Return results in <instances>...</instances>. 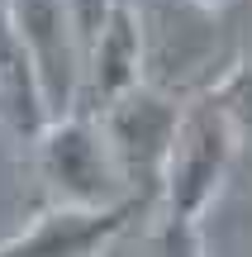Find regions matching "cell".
<instances>
[{"instance_id":"6da1fadb","label":"cell","mask_w":252,"mask_h":257,"mask_svg":"<svg viewBox=\"0 0 252 257\" xmlns=\"http://www.w3.org/2000/svg\"><path fill=\"white\" fill-rule=\"evenodd\" d=\"M143 34V86H157L171 100L209 95L238 67L224 10L200 0H152L133 10Z\"/></svg>"},{"instance_id":"7a4b0ae2","label":"cell","mask_w":252,"mask_h":257,"mask_svg":"<svg viewBox=\"0 0 252 257\" xmlns=\"http://www.w3.org/2000/svg\"><path fill=\"white\" fill-rule=\"evenodd\" d=\"M238 162V143H233V124H228L219 95H195L181 105V124H176V143L167 157V181H162V214L176 219H205V210L214 205L219 186L228 181Z\"/></svg>"},{"instance_id":"3957f363","label":"cell","mask_w":252,"mask_h":257,"mask_svg":"<svg viewBox=\"0 0 252 257\" xmlns=\"http://www.w3.org/2000/svg\"><path fill=\"white\" fill-rule=\"evenodd\" d=\"M38 176L53 191V205H81V210H105V205L133 200L124 186L114 153L105 143V128L95 114L72 110L62 119H48L34 134Z\"/></svg>"},{"instance_id":"277c9868","label":"cell","mask_w":252,"mask_h":257,"mask_svg":"<svg viewBox=\"0 0 252 257\" xmlns=\"http://www.w3.org/2000/svg\"><path fill=\"white\" fill-rule=\"evenodd\" d=\"M95 119L105 128V143L114 153V167H119L129 195L148 210H157L162 181H167V157L181 124V100L162 95L157 86H133L129 95L95 110Z\"/></svg>"},{"instance_id":"5b68a950","label":"cell","mask_w":252,"mask_h":257,"mask_svg":"<svg viewBox=\"0 0 252 257\" xmlns=\"http://www.w3.org/2000/svg\"><path fill=\"white\" fill-rule=\"evenodd\" d=\"M10 19H15L24 53L34 62L38 91H43L48 119L81 110V76H86V43L76 34L72 15L62 0H5Z\"/></svg>"},{"instance_id":"8992f818","label":"cell","mask_w":252,"mask_h":257,"mask_svg":"<svg viewBox=\"0 0 252 257\" xmlns=\"http://www.w3.org/2000/svg\"><path fill=\"white\" fill-rule=\"evenodd\" d=\"M143 210L148 205H138V200L105 205V210L53 205L29 229H19L15 238L0 243V257H100Z\"/></svg>"},{"instance_id":"52a82bcc","label":"cell","mask_w":252,"mask_h":257,"mask_svg":"<svg viewBox=\"0 0 252 257\" xmlns=\"http://www.w3.org/2000/svg\"><path fill=\"white\" fill-rule=\"evenodd\" d=\"M133 86H143V34L138 15L124 5L110 10V19L100 24V34L86 48V76H81V110L95 114L110 100L129 95Z\"/></svg>"},{"instance_id":"ba28073f","label":"cell","mask_w":252,"mask_h":257,"mask_svg":"<svg viewBox=\"0 0 252 257\" xmlns=\"http://www.w3.org/2000/svg\"><path fill=\"white\" fill-rule=\"evenodd\" d=\"M0 114L19 138H34L48 124V105H43V91H38L34 62L24 53V38H19L5 0H0Z\"/></svg>"},{"instance_id":"9c48e42d","label":"cell","mask_w":252,"mask_h":257,"mask_svg":"<svg viewBox=\"0 0 252 257\" xmlns=\"http://www.w3.org/2000/svg\"><path fill=\"white\" fill-rule=\"evenodd\" d=\"M62 5H67V15H72L76 34H81V43L91 48V38L100 34V24H105V19H110L114 0H62Z\"/></svg>"},{"instance_id":"30bf717a","label":"cell","mask_w":252,"mask_h":257,"mask_svg":"<svg viewBox=\"0 0 252 257\" xmlns=\"http://www.w3.org/2000/svg\"><path fill=\"white\" fill-rule=\"evenodd\" d=\"M114 5H124V10H143V5H152V0H114Z\"/></svg>"}]
</instances>
